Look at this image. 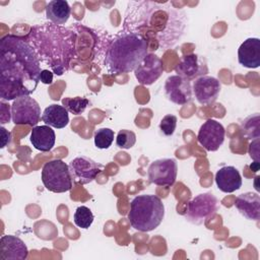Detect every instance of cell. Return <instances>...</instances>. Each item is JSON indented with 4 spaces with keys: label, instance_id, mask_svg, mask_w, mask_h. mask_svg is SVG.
<instances>
[{
    "label": "cell",
    "instance_id": "obj_1",
    "mask_svg": "<svg viewBox=\"0 0 260 260\" xmlns=\"http://www.w3.org/2000/svg\"><path fill=\"white\" fill-rule=\"evenodd\" d=\"M187 25L186 12L172 2L138 0L127 3L122 29L155 41L159 49L167 50L180 42Z\"/></svg>",
    "mask_w": 260,
    "mask_h": 260
},
{
    "label": "cell",
    "instance_id": "obj_2",
    "mask_svg": "<svg viewBox=\"0 0 260 260\" xmlns=\"http://www.w3.org/2000/svg\"><path fill=\"white\" fill-rule=\"evenodd\" d=\"M41 63L22 37L6 35L0 41V98L14 101L31 94L41 81Z\"/></svg>",
    "mask_w": 260,
    "mask_h": 260
},
{
    "label": "cell",
    "instance_id": "obj_3",
    "mask_svg": "<svg viewBox=\"0 0 260 260\" xmlns=\"http://www.w3.org/2000/svg\"><path fill=\"white\" fill-rule=\"evenodd\" d=\"M26 42L37 54L40 63L49 66L56 75H63L76 56V35L72 30L54 23L31 26Z\"/></svg>",
    "mask_w": 260,
    "mask_h": 260
},
{
    "label": "cell",
    "instance_id": "obj_4",
    "mask_svg": "<svg viewBox=\"0 0 260 260\" xmlns=\"http://www.w3.org/2000/svg\"><path fill=\"white\" fill-rule=\"evenodd\" d=\"M148 41L138 34L120 30L106 49L104 65L111 74L134 71L148 54Z\"/></svg>",
    "mask_w": 260,
    "mask_h": 260
},
{
    "label": "cell",
    "instance_id": "obj_5",
    "mask_svg": "<svg viewBox=\"0 0 260 260\" xmlns=\"http://www.w3.org/2000/svg\"><path fill=\"white\" fill-rule=\"evenodd\" d=\"M165 217V205L159 197L143 194L134 197L130 203L128 219L133 229L147 233L156 229Z\"/></svg>",
    "mask_w": 260,
    "mask_h": 260
},
{
    "label": "cell",
    "instance_id": "obj_6",
    "mask_svg": "<svg viewBox=\"0 0 260 260\" xmlns=\"http://www.w3.org/2000/svg\"><path fill=\"white\" fill-rule=\"evenodd\" d=\"M42 182L47 190L54 193L71 190L72 176L69 166L59 158L46 162L42 169Z\"/></svg>",
    "mask_w": 260,
    "mask_h": 260
},
{
    "label": "cell",
    "instance_id": "obj_7",
    "mask_svg": "<svg viewBox=\"0 0 260 260\" xmlns=\"http://www.w3.org/2000/svg\"><path fill=\"white\" fill-rule=\"evenodd\" d=\"M218 209V200L210 192L201 193L187 203L184 216L193 224H202Z\"/></svg>",
    "mask_w": 260,
    "mask_h": 260
},
{
    "label": "cell",
    "instance_id": "obj_8",
    "mask_svg": "<svg viewBox=\"0 0 260 260\" xmlns=\"http://www.w3.org/2000/svg\"><path fill=\"white\" fill-rule=\"evenodd\" d=\"M11 118L15 125L36 126L41 118L39 103L29 95L17 98L11 105Z\"/></svg>",
    "mask_w": 260,
    "mask_h": 260
},
{
    "label": "cell",
    "instance_id": "obj_9",
    "mask_svg": "<svg viewBox=\"0 0 260 260\" xmlns=\"http://www.w3.org/2000/svg\"><path fill=\"white\" fill-rule=\"evenodd\" d=\"M178 174V165L174 158H158L153 160L147 170V176L150 183L171 187L174 185Z\"/></svg>",
    "mask_w": 260,
    "mask_h": 260
},
{
    "label": "cell",
    "instance_id": "obj_10",
    "mask_svg": "<svg viewBox=\"0 0 260 260\" xmlns=\"http://www.w3.org/2000/svg\"><path fill=\"white\" fill-rule=\"evenodd\" d=\"M224 127L214 119H207L200 127L197 139L207 151H216L224 141Z\"/></svg>",
    "mask_w": 260,
    "mask_h": 260
},
{
    "label": "cell",
    "instance_id": "obj_11",
    "mask_svg": "<svg viewBox=\"0 0 260 260\" xmlns=\"http://www.w3.org/2000/svg\"><path fill=\"white\" fill-rule=\"evenodd\" d=\"M103 169L104 166L102 164H98L93 159L83 155L73 158L69 164L72 179L81 185L92 182Z\"/></svg>",
    "mask_w": 260,
    "mask_h": 260
},
{
    "label": "cell",
    "instance_id": "obj_12",
    "mask_svg": "<svg viewBox=\"0 0 260 260\" xmlns=\"http://www.w3.org/2000/svg\"><path fill=\"white\" fill-rule=\"evenodd\" d=\"M165 94L176 105H186L192 100V86L189 80L180 75H171L165 81Z\"/></svg>",
    "mask_w": 260,
    "mask_h": 260
},
{
    "label": "cell",
    "instance_id": "obj_13",
    "mask_svg": "<svg viewBox=\"0 0 260 260\" xmlns=\"http://www.w3.org/2000/svg\"><path fill=\"white\" fill-rule=\"evenodd\" d=\"M175 71L177 75L190 81L206 75L208 73V65L204 57L192 53L181 57L179 63L175 67Z\"/></svg>",
    "mask_w": 260,
    "mask_h": 260
},
{
    "label": "cell",
    "instance_id": "obj_14",
    "mask_svg": "<svg viewBox=\"0 0 260 260\" xmlns=\"http://www.w3.org/2000/svg\"><path fill=\"white\" fill-rule=\"evenodd\" d=\"M162 72L164 66L160 58L153 53H148L134 70V75L140 84L150 85L161 76Z\"/></svg>",
    "mask_w": 260,
    "mask_h": 260
},
{
    "label": "cell",
    "instance_id": "obj_15",
    "mask_svg": "<svg viewBox=\"0 0 260 260\" xmlns=\"http://www.w3.org/2000/svg\"><path fill=\"white\" fill-rule=\"evenodd\" d=\"M192 89L197 102L205 106L216 101L221 89V84L217 78L204 75L195 79Z\"/></svg>",
    "mask_w": 260,
    "mask_h": 260
},
{
    "label": "cell",
    "instance_id": "obj_16",
    "mask_svg": "<svg viewBox=\"0 0 260 260\" xmlns=\"http://www.w3.org/2000/svg\"><path fill=\"white\" fill-rule=\"evenodd\" d=\"M28 250L24 242L16 236L5 235L0 239L1 260H23L26 259Z\"/></svg>",
    "mask_w": 260,
    "mask_h": 260
},
{
    "label": "cell",
    "instance_id": "obj_17",
    "mask_svg": "<svg viewBox=\"0 0 260 260\" xmlns=\"http://www.w3.org/2000/svg\"><path fill=\"white\" fill-rule=\"evenodd\" d=\"M238 61L246 68H258L260 66V40L249 38L245 40L238 50Z\"/></svg>",
    "mask_w": 260,
    "mask_h": 260
},
{
    "label": "cell",
    "instance_id": "obj_18",
    "mask_svg": "<svg viewBox=\"0 0 260 260\" xmlns=\"http://www.w3.org/2000/svg\"><path fill=\"white\" fill-rule=\"evenodd\" d=\"M214 179L217 188L224 193H233L242 187V177L233 166L220 168L216 172Z\"/></svg>",
    "mask_w": 260,
    "mask_h": 260
},
{
    "label": "cell",
    "instance_id": "obj_19",
    "mask_svg": "<svg viewBox=\"0 0 260 260\" xmlns=\"http://www.w3.org/2000/svg\"><path fill=\"white\" fill-rule=\"evenodd\" d=\"M238 211L247 219L258 220L260 216V196L257 193L246 192L240 194L235 200Z\"/></svg>",
    "mask_w": 260,
    "mask_h": 260
},
{
    "label": "cell",
    "instance_id": "obj_20",
    "mask_svg": "<svg viewBox=\"0 0 260 260\" xmlns=\"http://www.w3.org/2000/svg\"><path fill=\"white\" fill-rule=\"evenodd\" d=\"M55 132L48 125L35 126L31 130L30 142L32 146L40 151H50L55 145Z\"/></svg>",
    "mask_w": 260,
    "mask_h": 260
},
{
    "label": "cell",
    "instance_id": "obj_21",
    "mask_svg": "<svg viewBox=\"0 0 260 260\" xmlns=\"http://www.w3.org/2000/svg\"><path fill=\"white\" fill-rule=\"evenodd\" d=\"M41 118L46 125L57 129H62L69 123L68 111L63 106L57 104H53L47 107L44 110Z\"/></svg>",
    "mask_w": 260,
    "mask_h": 260
},
{
    "label": "cell",
    "instance_id": "obj_22",
    "mask_svg": "<svg viewBox=\"0 0 260 260\" xmlns=\"http://www.w3.org/2000/svg\"><path fill=\"white\" fill-rule=\"evenodd\" d=\"M71 8L65 0H53L46 6V17L56 25H62L70 17Z\"/></svg>",
    "mask_w": 260,
    "mask_h": 260
},
{
    "label": "cell",
    "instance_id": "obj_23",
    "mask_svg": "<svg viewBox=\"0 0 260 260\" xmlns=\"http://www.w3.org/2000/svg\"><path fill=\"white\" fill-rule=\"evenodd\" d=\"M93 218H94V216H93L91 210L87 206H84V205L78 206L75 209V212L73 215L74 223L78 228L84 229V230L88 229L91 225Z\"/></svg>",
    "mask_w": 260,
    "mask_h": 260
},
{
    "label": "cell",
    "instance_id": "obj_24",
    "mask_svg": "<svg viewBox=\"0 0 260 260\" xmlns=\"http://www.w3.org/2000/svg\"><path fill=\"white\" fill-rule=\"evenodd\" d=\"M89 101L86 98L75 96V98H64L62 100L63 107L73 115H80L84 112L88 106Z\"/></svg>",
    "mask_w": 260,
    "mask_h": 260
},
{
    "label": "cell",
    "instance_id": "obj_25",
    "mask_svg": "<svg viewBox=\"0 0 260 260\" xmlns=\"http://www.w3.org/2000/svg\"><path fill=\"white\" fill-rule=\"evenodd\" d=\"M94 145L100 149L109 148L114 141V131L110 128H100L95 130L94 135Z\"/></svg>",
    "mask_w": 260,
    "mask_h": 260
},
{
    "label": "cell",
    "instance_id": "obj_26",
    "mask_svg": "<svg viewBox=\"0 0 260 260\" xmlns=\"http://www.w3.org/2000/svg\"><path fill=\"white\" fill-rule=\"evenodd\" d=\"M136 142V135L133 131L128 129H122L118 132L116 137V144L119 148L129 149L134 146Z\"/></svg>",
    "mask_w": 260,
    "mask_h": 260
},
{
    "label": "cell",
    "instance_id": "obj_27",
    "mask_svg": "<svg viewBox=\"0 0 260 260\" xmlns=\"http://www.w3.org/2000/svg\"><path fill=\"white\" fill-rule=\"evenodd\" d=\"M177 127V117L174 115H166L159 123V130L166 136H172Z\"/></svg>",
    "mask_w": 260,
    "mask_h": 260
},
{
    "label": "cell",
    "instance_id": "obj_28",
    "mask_svg": "<svg viewBox=\"0 0 260 260\" xmlns=\"http://www.w3.org/2000/svg\"><path fill=\"white\" fill-rule=\"evenodd\" d=\"M41 81L44 84H51L53 82V72L48 69H43L41 72Z\"/></svg>",
    "mask_w": 260,
    "mask_h": 260
},
{
    "label": "cell",
    "instance_id": "obj_29",
    "mask_svg": "<svg viewBox=\"0 0 260 260\" xmlns=\"http://www.w3.org/2000/svg\"><path fill=\"white\" fill-rule=\"evenodd\" d=\"M1 130V148L5 147L11 140V134L8 130H6L4 127L0 128Z\"/></svg>",
    "mask_w": 260,
    "mask_h": 260
}]
</instances>
